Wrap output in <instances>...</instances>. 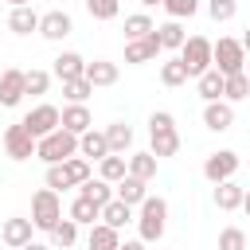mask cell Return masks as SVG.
Segmentation results:
<instances>
[{"instance_id": "cell-1", "label": "cell", "mask_w": 250, "mask_h": 250, "mask_svg": "<svg viewBox=\"0 0 250 250\" xmlns=\"http://www.w3.org/2000/svg\"><path fill=\"white\" fill-rule=\"evenodd\" d=\"M164 227H168V203L160 199V195H145V203L137 207V238L141 242H156L160 234H164Z\"/></svg>"}, {"instance_id": "cell-2", "label": "cell", "mask_w": 250, "mask_h": 250, "mask_svg": "<svg viewBox=\"0 0 250 250\" xmlns=\"http://www.w3.org/2000/svg\"><path fill=\"white\" fill-rule=\"evenodd\" d=\"M35 156L47 160V164H62V160L78 156V137L66 133V129H55V133H47L43 141H35Z\"/></svg>"}, {"instance_id": "cell-3", "label": "cell", "mask_w": 250, "mask_h": 250, "mask_svg": "<svg viewBox=\"0 0 250 250\" xmlns=\"http://www.w3.org/2000/svg\"><path fill=\"white\" fill-rule=\"evenodd\" d=\"M211 66L227 78V74H238V70H246V51H242V43L238 39H230V35H223L219 43H211Z\"/></svg>"}, {"instance_id": "cell-4", "label": "cell", "mask_w": 250, "mask_h": 250, "mask_svg": "<svg viewBox=\"0 0 250 250\" xmlns=\"http://www.w3.org/2000/svg\"><path fill=\"white\" fill-rule=\"evenodd\" d=\"M62 219V203H59V191L51 188H39L31 195V223L35 230H55V223Z\"/></svg>"}, {"instance_id": "cell-5", "label": "cell", "mask_w": 250, "mask_h": 250, "mask_svg": "<svg viewBox=\"0 0 250 250\" xmlns=\"http://www.w3.org/2000/svg\"><path fill=\"white\" fill-rule=\"evenodd\" d=\"M176 59L184 62L188 78H199L203 70H211V39H203V35H188V43L180 47Z\"/></svg>"}, {"instance_id": "cell-6", "label": "cell", "mask_w": 250, "mask_h": 250, "mask_svg": "<svg viewBox=\"0 0 250 250\" xmlns=\"http://www.w3.org/2000/svg\"><path fill=\"white\" fill-rule=\"evenodd\" d=\"M35 141H43L47 133H55L59 129V105H51V102H39L35 109H27L23 113V121H20Z\"/></svg>"}, {"instance_id": "cell-7", "label": "cell", "mask_w": 250, "mask_h": 250, "mask_svg": "<svg viewBox=\"0 0 250 250\" xmlns=\"http://www.w3.org/2000/svg\"><path fill=\"white\" fill-rule=\"evenodd\" d=\"M234 172H238V152H230V148H219V152H211V156L203 160V176H207L211 184L234 180Z\"/></svg>"}, {"instance_id": "cell-8", "label": "cell", "mask_w": 250, "mask_h": 250, "mask_svg": "<svg viewBox=\"0 0 250 250\" xmlns=\"http://www.w3.org/2000/svg\"><path fill=\"white\" fill-rule=\"evenodd\" d=\"M4 152H8L12 160H31V156H35V137L16 121V125L4 129Z\"/></svg>"}, {"instance_id": "cell-9", "label": "cell", "mask_w": 250, "mask_h": 250, "mask_svg": "<svg viewBox=\"0 0 250 250\" xmlns=\"http://www.w3.org/2000/svg\"><path fill=\"white\" fill-rule=\"evenodd\" d=\"M31 230H35V223H31V219L12 215V219H4V223H0V242H4V246H12V250H23V246L31 242Z\"/></svg>"}, {"instance_id": "cell-10", "label": "cell", "mask_w": 250, "mask_h": 250, "mask_svg": "<svg viewBox=\"0 0 250 250\" xmlns=\"http://www.w3.org/2000/svg\"><path fill=\"white\" fill-rule=\"evenodd\" d=\"M23 74H27V70H20V66H8V70H0V105H4V109L20 105V98L27 94V86H23Z\"/></svg>"}, {"instance_id": "cell-11", "label": "cell", "mask_w": 250, "mask_h": 250, "mask_svg": "<svg viewBox=\"0 0 250 250\" xmlns=\"http://www.w3.org/2000/svg\"><path fill=\"white\" fill-rule=\"evenodd\" d=\"M70 31H74V23H70V16H66L62 8H51V12L39 16V35H43V39L59 43V39H66Z\"/></svg>"}, {"instance_id": "cell-12", "label": "cell", "mask_w": 250, "mask_h": 250, "mask_svg": "<svg viewBox=\"0 0 250 250\" xmlns=\"http://www.w3.org/2000/svg\"><path fill=\"white\" fill-rule=\"evenodd\" d=\"M156 55H160V39H156V31L145 35V39H125V62H129V66L152 62Z\"/></svg>"}, {"instance_id": "cell-13", "label": "cell", "mask_w": 250, "mask_h": 250, "mask_svg": "<svg viewBox=\"0 0 250 250\" xmlns=\"http://www.w3.org/2000/svg\"><path fill=\"white\" fill-rule=\"evenodd\" d=\"M203 125H207L211 133H227V129L234 125V105L223 102V98H219V102H207V105H203Z\"/></svg>"}, {"instance_id": "cell-14", "label": "cell", "mask_w": 250, "mask_h": 250, "mask_svg": "<svg viewBox=\"0 0 250 250\" xmlns=\"http://www.w3.org/2000/svg\"><path fill=\"white\" fill-rule=\"evenodd\" d=\"M51 74H55L59 82L86 78V59H82L78 51H62V55H55V66H51Z\"/></svg>"}, {"instance_id": "cell-15", "label": "cell", "mask_w": 250, "mask_h": 250, "mask_svg": "<svg viewBox=\"0 0 250 250\" xmlns=\"http://www.w3.org/2000/svg\"><path fill=\"white\" fill-rule=\"evenodd\" d=\"M59 129H66V133L82 137L86 129H94V117H90V109H86V105H66V109H59Z\"/></svg>"}, {"instance_id": "cell-16", "label": "cell", "mask_w": 250, "mask_h": 250, "mask_svg": "<svg viewBox=\"0 0 250 250\" xmlns=\"http://www.w3.org/2000/svg\"><path fill=\"white\" fill-rule=\"evenodd\" d=\"M148 137H152V156L160 160V156H176L180 152V133H176V125H168V129H148Z\"/></svg>"}, {"instance_id": "cell-17", "label": "cell", "mask_w": 250, "mask_h": 250, "mask_svg": "<svg viewBox=\"0 0 250 250\" xmlns=\"http://www.w3.org/2000/svg\"><path fill=\"white\" fill-rule=\"evenodd\" d=\"M145 195H148V184L137 180V176H125L121 184H113V199H121V203H129V207H141Z\"/></svg>"}, {"instance_id": "cell-18", "label": "cell", "mask_w": 250, "mask_h": 250, "mask_svg": "<svg viewBox=\"0 0 250 250\" xmlns=\"http://www.w3.org/2000/svg\"><path fill=\"white\" fill-rule=\"evenodd\" d=\"M78 156H86V160H105V156H109L105 133H98V129H86V133L78 137Z\"/></svg>"}, {"instance_id": "cell-19", "label": "cell", "mask_w": 250, "mask_h": 250, "mask_svg": "<svg viewBox=\"0 0 250 250\" xmlns=\"http://www.w3.org/2000/svg\"><path fill=\"white\" fill-rule=\"evenodd\" d=\"M105 133V145H109V152L113 156H125L129 148H133V129L125 125V121H113L109 129H102Z\"/></svg>"}, {"instance_id": "cell-20", "label": "cell", "mask_w": 250, "mask_h": 250, "mask_svg": "<svg viewBox=\"0 0 250 250\" xmlns=\"http://www.w3.org/2000/svg\"><path fill=\"white\" fill-rule=\"evenodd\" d=\"M242 195H246V188H238L234 180L215 184V207H219V211H238V207H242Z\"/></svg>"}, {"instance_id": "cell-21", "label": "cell", "mask_w": 250, "mask_h": 250, "mask_svg": "<svg viewBox=\"0 0 250 250\" xmlns=\"http://www.w3.org/2000/svg\"><path fill=\"white\" fill-rule=\"evenodd\" d=\"M8 27H12L16 35H31V31H39V12H35L31 4H23V8H12V16H8Z\"/></svg>"}, {"instance_id": "cell-22", "label": "cell", "mask_w": 250, "mask_h": 250, "mask_svg": "<svg viewBox=\"0 0 250 250\" xmlns=\"http://www.w3.org/2000/svg\"><path fill=\"white\" fill-rule=\"evenodd\" d=\"M86 82H90V86H113V82H117V62H109V59L86 62Z\"/></svg>"}, {"instance_id": "cell-23", "label": "cell", "mask_w": 250, "mask_h": 250, "mask_svg": "<svg viewBox=\"0 0 250 250\" xmlns=\"http://www.w3.org/2000/svg\"><path fill=\"white\" fill-rule=\"evenodd\" d=\"M156 39H160V51H180L188 43V31L180 27V20H168L156 27Z\"/></svg>"}, {"instance_id": "cell-24", "label": "cell", "mask_w": 250, "mask_h": 250, "mask_svg": "<svg viewBox=\"0 0 250 250\" xmlns=\"http://www.w3.org/2000/svg\"><path fill=\"white\" fill-rule=\"evenodd\" d=\"M86 246H90V250H117V246H121V234H117L113 227H105V223H94Z\"/></svg>"}, {"instance_id": "cell-25", "label": "cell", "mask_w": 250, "mask_h": 250, "mask_svg": "<svg viewBox=\"0 0 250 250\" xmlns=\"http://www.w3.org/2000/svg\"><path fill=\"white\" fill-rule=\"evenodd\" d=\"M195 90H199V98L203 102H219L223 98V74L211 66V70H203L199 78H195Z\"/></svg>"}, {"instance_id": "cell-26", "label": "cell", "mask_w": 250, "mask_h": 250, "mask_svg": "<svg viewBox=\"0 0 250 250\" xmlns=\"http://www.w3.org/2000/svg\"><path fill=\"white\" fill-rule=\"evenodd\" d=\"M242 98H250V78H246V70H238V74H227L223 78V102H242Z\"/></svg>"}, {"instance_id": "cell-27", "label": "cell", "mask_w": 250, "mask_h": 250, "mask_svg": "<svg viewBox=\"0 0 250 250\" xmlns=\"http://www.w3.org/2000/svg\"><path fill=\"white\" fill-rule=\"evenodd\" d=\"M125 168H129V176H137V180H152L156 176V156L152 152H133V156H125Z\"/></svg>"}, {"instance_id": "cell-28", "label": "cell", "mask_w": 250, "mask_h": 250, "mask_svg": "<svg viewBox=\"0 0 250 250\" xmlns=\"http://www.w3.org/2000/svg\"><path fill=\"white\" fill-rule=\"evenodd\" d=\"M78 195H82V199H90V203H94V207H105V203H109V199H113V184H105V180H102V176H98V180H94V176H90V180H86V184H82V191H78Z\"/></svg>"}, {"instance_id": "cell-29", "label": "cell", "mask_w": 250, "mask_h": 250, "mask_svg": "<svg viewBox=\"0 0 250 250\" xmlns=\"http://www.w3.org/2000/svg\"><path fill=\"white\" fill-rule=\"evenodd\" d=\"M98 219H102L105 227H113V230H121V227H125V223L133 219V207H129V203H121V199H109V203L102 207V215H98Z\"/></svg>"}, {"instance_id": "cell-30", "label": "cell", "mask_w": 250, "mask_h": 250, "mask_svg": "<svg viewBox=\"0 0 250 250\" xmlns=\"http://www.w3.org/2000/svg\"><path fill=\"white\" fill-rule=\"evenodd\" d=\"M98 215H102V207H94V203H90V199H82V195H78V199L70 203V211H66V219H74L78 227H94V223H98Z\"/></svg>"}, {"instance_id": "cell-31", "label": "cell", "mask_w": 250, "mask_h": 250, "mask_svg": "<svg viewBox=\"0 0 250 250\" xmlns=\"http://www.w3.org/2000/svg\"><path fill=\"white\" fill-rule=\"evenodd\" d=\"M152 31H156V23H152L145 12L125 16V39H145V35H152Z\"/></svg>"}, {"instance_id": "cell-32", "label": "cell", "mask_w": 250, "mask_h": 250, "mask_svg": "<svg viewBox=\"0 0 250 250\" xmlns=\"http://www.w3.org/2000/svg\"><path fill=\"white\" fill-rule=\"evenodd\" d=\"M62 172H66L70 188H82V184L90 180V160H86V156H70V160H62Z\"/></svg>"}, {"instance_id": "cell-33", "label": "cell", "mask_w": 250, "mask_h": 250, "mask_svg": "<svg viewBox=\"0 0 250 250\" xmlns=\"http://www.w3.org/2000/svg\"><path fill=\"white\" fill-rule=\"evenodd\" d=\"M160 82H164L168 90L184 86V82H188V70H184V62H180V59H168V62L160 66Z\"/></svg>"}, {"instance_id": "cell-34", "label": "cell", "mask_w": 250, "mask_h": 250, "mask_svg": "<svg viewBox=\"0 0 250 250\" xmlns=\"http://www.w3.org/2000/svg\"><path fill=\"white\" fill-rule=\"evenodd\" d=\"M62 94H66L70 105H86V98L94 94V86H90L86 78H70V82H62Z\"/></svg>"}, {"instance_id": "cell-35", "label": "cell", "mask_w": 250, "mask_h": 250, "mask_svg": "<svg viewBox=\"0 0 250 250\" xmlns=\"http://www.w3.org/2000/svg\"><path fill=\"white\" fill-rule=\"evenodd\" d=\"M125 176H129V168H125V156H113V152H109V156L102 160V180H105V184H121Z\"/></svg>"}, {"instance_id": "cell-36", "label": "cell", "mask_w": 250, "mask_h": 250, "mask_svg": "<svg viewBox=\"0 0 250 250\" xmlns=\"http://www.w3.org/2000/svg\"><path fill=\"white\" fill-rule=\"evenodd\" d=\"M51 238H55V246H74L78 242V223L74 219H59L55 230H51Z\"/></svg>"}, {"instance_id": "cell-37", "label": "cell", "mask_w": 250, "mask_h": 250, "mask_svg": "<svg viewBox=\"0 0 250 250\" xmlns=\"http://www.w3.org/2000/svg\"><path fill=\"white\" fill-rule=\"evenodd\" d=\"M234 12H238V0H207V16H211L215 23L234 20Z\"/></svg>"}, {"instance_id": "cell-38", "label": "cell", "mask_w": 250, "mask_h": 250, "mask_svg": "<svg viewBox=\"0 0 250 250\" xmlns=\"http://www.w3.org/2000/svg\"><path fill=\"white\" fill-rule=\"evenodd\" d=\"M23 86H27V94H47L51 90V70H27Z\"/></svg>"}, {"instance_id": "cell-39", "label": "cell", "mask_w": 250, "mask_h": 250, "mask_svg": "<svg viewBox=\"0 0 250 250\" xmlns=\"http://www.w3.org/2000/svg\"><path fill=\"white\" fill-rule=\"evenodd\" d=\"M164 12H168L172 20H188V16L199 12V0H164Z\"/></svg>"}, {"instance_id": "cell-40", "label": "cell", "mask_w": 250, "mask_h": 250, "mask_svg": "<svg viewBox=\"0 0 250 250\" xmlns=\"http://www.w3.org/2000/svg\"><path fill=\"white\" fill-rule=\"evenodd\" d=\"M219 250H246V234H242L238 227L219 230Z\"/></svg>"}, {"instance_id": "cell-41", "label": "cell", "mask_w": 250, "mask_h": 250, "mask_svg": "<svg viewBox=\"0 0 250 250\" xmlns=\"http://www.w3.org/2000/svg\"><path fill=\"white\" fill-rule=\"evenodd\" d=\"M117 8H121L117 0H86V12H90L94 20H113Z\"/></svg>"}, {"instance_id": "cell-42", "label": "cell", "mask_w": 250, "mask_h": 250, "mask_svg": "<svg viewBox=\"0 0 250 250\" xmlns=\"http://www.w3.org/2000/svg\"><path fill=\"white\" fill-rule=\"evenodd\" d=\"M47 188L51 191H62V188H70V180H66V172H62V164H47Z\"/></svg>"}, {"instance_id": "cell-43", "label": "cell", "mask_w": 250, "mask_h": 250, "mask_svg": "<svg viewBox=\"0 0 250 250\" xmlns=\"http://www.w3.org/2000/svg\"><path fill=\"white\" fill-rule=\"evenodd\" d=\"M117 250H148V242H141V238H125Z\"/></svg>"}, {"instance_id": "cell-44", "label": "cell", "mask_w": 250, "mask_h": 250, "mask_svg": "<svg viewBox=\"0 0 250 250\" xmlns=\"http://www.w3.org/2000/svg\"><path fill=\"white\" fill-rule=\"evenodd\" d=\"M23 250H51V246H43V242H35V238H31V242H27Z\"/></svg>"}, {"instance_id": "cell-45", "label": "cell", "mask_w": 250, "mask_h": 250, "mask_svg": "<svg viewBox=\"0 0 250 250\" xmlns=\"http://www.w3.org/2000/svg\"><path fill=\"white\" fill-rule=\"evenodd\" d=\"M238 43H242V51H246V55H250V27H246V35H242V39H238Z\"/></svg>"}, {"instance_id": "cell-46", "label": "cell", "mask_w": 250, "mask_h": 250, "mask_svg": "<svg viewBox=\"0 0 250 250\" xmlns=\"http://www.w3.org/2000/svg\"><path fill=\"white\" fill-rule=\"evenodd\" d=\"M242 211H246V219H250V191L242 195Z\"/></svg>"}, {"instance_id": "cell-47", "label": "cell", "mask_w": 250, "mask_h": 250, "mask_svg": "<svg viewBox=\"0 0 250 250\" xmlns=\"http://www.w3.org/2000/svg\"><path fill=\"white\" fill-rule=\"evenodd\" d=\"M4 4H12V8H23V4H31V0H4Z\"/></svg>"}, {"instance_id": "cell-48", "label": "cell", "mask_w": 250, "mask_h": 250, "mask_svg": "<svg viewBox=\"0 0 250 250\" xmlns=\"http://www.w3.org/2000/svg\"><path fill=\"white\" fill-rule=\"evenodd\" d=\"M141 4H145V8H156V4H164V0H141Z\"/></svg>"}, {"instance_id": "cell-49", "label": "cell", "mask_w": 250, "mask_h": 250, "mask_svg": "<svg viewBox=\"0 0 250 250\" xmlns=\"http://www.w3.org/2000/svg\"><path fill=\"white\" fill-rule=\"evenodd\" d=\"M246 78H250V74H246Z\"/></svg>"}]
</instances>
